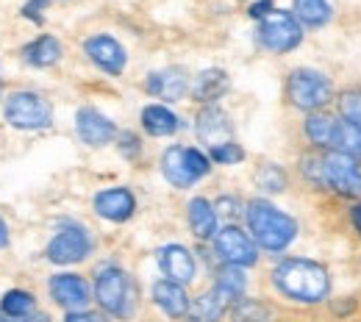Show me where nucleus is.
<instances>
[{
  "instance_id": "nucleus-1",
  "label": "nucleus",
  "mask_w": 361,
  "mask_h": 322,
  "mask_svg": "<svg viewBox=\"0 0 361 322\" xmlns=\"http://www.w3.org/2000/svg\"><path fill=\"white\" fill-rule=\"evenodd\" d=\"M272 280L286 297L300 300V303H319L328 295V286H331L328 270L317 261H306V259L281 261L272 273Z\"/></svg>"
},
{
  "instance_id": "nucleus-2",
  "label": "nucleus",
  "mask_w": 361,
  "mask_h": 322,
  "mask_svg": "<svg viewBox=\"0 0 361 322\" xmlns=\"http://www.w3.org/2000/svg\"><path fill=\"white\" fill-rule=\"evenodd\" d=\"M247 225L253 230L256 242L264 250H283L292 244L295 233H298V223L283 214L281 209H275L267 200H253L247 206Z\"/></svg>"
},
{
  "instance_id": "nucleus-3",
  "label": "nucleus",
  "mask_w": 361,
  "mask_h": 322,
  "mask_svg": "<svg viewBox=\"0 0 361 322\" xmlns=\"http://www.w3.org/2000/svg\"><path fill=\"white\" fill-rule=\"evenodd\" d=\"M94 295H97V303L109 314L123 317V320L134 314V300H136L134 283H131V278L126 275L123 270H117V267L100 270L97 280H94Z\"/></svg>"
},
{
  "instance_id": "nucleus-4",
  "label": "nucleus",
  "mask_w": 361,
  "mask_h": 322,
  "mask_svg": "<svg viewBox=\"0 0 361 322\" xmlns=\"http://www.w3.org/2000/svg\"><path fill=\"white\" fill-rule=\"evenodd\" d=\"M3 114H6L8 125H14L20 131H39V128H47L53 120L50 103L34 92H14L6 100Z\"/></svg>"
},
{
  "instance_id": "nucleus-5",
  "label": "nucleus",
  "mask_w": 361,
  "mask_h": 322,
  "mask_svg": "<svg viewBox=\"0 0 361 322\" xmlns=\"http://www.w3.org/2000/svg\"><path fill=\"white\" fill-rule=\"evenodd\" d=\"M209 159L195 150V147H170L164 156H161V173L164 178L173 186H192L197 178H203L209 173Z\"/></svg>"
},
{
  "instance_id": "nucleus-6",
  "label": "nucleus",
  "mask_w": 361,
  "mask_h": 322,
  "mask_svg": "<svg viewBox=\"0 0 361 322\" xmlns=\"http://www.w3.org/2000/svg\"><path fill=\"white\" fill-rule=\"evenodd\" d=\"M259 39H262V45L267 47V50H272V53H286V50L300 45L303 28H300V23H298L295 14L272 8L270 14L262 20Z\"/></svg>"
},
{
  "instance_id": "nucleus-7",
  "label": "nucleus",
  "mask_w": 361,
  "mask_h": 322,
  "mask_svg": "<svg viewBox=\"0 0 361 322\" xmlns=\"http://www.w3.org/2000/svg\"><path fill=\"white\" fill-rule=\"evenodd\" d=\"M286 89L289 100L303 111H317L331 100V81L317 70H295Z\"/></svg>"
},
{
  "instance_id": "nucleus-8",
  "label": "nucleus",
  "mask_w": 361,
  "mask_h": 322,
  "mask_svg": "<svg viewBox=\"0 0 361 322\" xmlns=\"http://www.w3.org/2000/svg\"><path fill=\"white\" fill-rule=\"evenodd\" d=\"M322 181L331 184L345 197H361V170L356 159L342 150H334L322 159Z\"/></svg>"
},
{
  "instance_id": "nucleus-9",
  "label": "nucleus",
  "mask_w": 361,
  "mask_h": 322,
  "mask_svg": "<svg viewBox=\"0 0 361 322\" xmlns=\"http://www.w3.org/2000/svg\"><path fill=\"white\" fill-rule=\"evenodd\" d=\"M92 250V239L90 233L78 225H67L61 228L47 244V259L53 264H75V261H84Z\"/></svg>"
},
{
  "instance_id": "nucleus-10",
  "label": "nucleus",
  "mask_w": 361,
  "mask_h": 322,
  "mask_svg": "<svg viewBox=\"0 0 361 322\" xmlns=\"http://www.w3.org/2000/svg\"><path fill=\"white\" fill-rule=\"evenodd\" d=\"M214 244H217L220 259L226 264H231V267H250V264H256V244L250 242L247 233H242L233 225L217 230L214 233Z\"/></svg>"
},
{
  "instance_id": "nucleus-11",
  "label": "nucleus",
  "mask_w": 361,
  "mask_h": 322,
  "mask_svg": "<svg viewBox=\"0 0 361 322\" xmlns=\"http://www.w3.org/2000/svg\"><path fill=\"white\" fill-rule=\"evenodd\" d=\"M50 295L70 314L73 311H84L87 303H90V286H87V280L81 275H70V273L50 278Z\"/></svg>"
},
{
  "instance_id": "nucleus-12",
  "label": "nucleus",
  "mask_w": 361,
  "mask_h": 322,
  "mask_svg": "<svg viewBox=\"0 0 361 322\" xmlns=\"http://www.w3.org/2000/svg\"><path fill=\"white\" fill-rule=\"evenodd\" d=\"M84 47H87V56L100 70H106L111 75H120L126 70V50L114 37H106V34L92 37V39H87Z\"/></svg>"
},
{
  "instance_id": "nucleus-13",
  "label": "nucleus",
  "mask_w": 361,
  "mask_h": 322,
  "mask_svg": "<svg viewBox=\"0 0 361 322\" xmlns=\"http://www.w3.org/2000/svg\"><path fill=\"white\" fill-rule=\"evenodd\" d=\"M75 128H78V137L84 139L92 147H100V144H109L111 139L117 137V128L114 123L100 114L97 109H81L78 117H75Z\"/></svg>"
},
{
  "instance_id": "nucleus-14",
  "label": "nucleus",
  "mask_w": 361,
  "mask_h": 322,
  "mask_svg": "<svg viewBox=\"0 0 361 322\" xmlns=\"http://www.w3.org/2000/svg\"><path fill=\"white\" fill-rule=\"evenodd\" d=\"M136 209L134 194L123 186L117 189H106L94 197V211L103 217V220H111V223H126Z\"/></svg>"
},
{
  "instance_id": "nucleus-15",
  "label": "nucleus",
  "mask_w": 361,
  "mask_h": 322,
  "mask_svg": "<svg viewBox=\"0 0 361 322\" xmlns=\"http://www.w3.org/2000/svg\"><path fill=\"white\" fill-rule=\"evenodd\" d=\"M159 264H161L167 280H173V283H180V286H183V283H189V280L195 278V259H192V253H189L186 247H180V244H167V247H161Z\"/></svg>"
},
{
  "instance_id": "nucleus-16",
  "label": "nucleus",
  "mask_w": 361,
  "mask_h": 322,
  "mask_svg": "<svg viewBox=\"0 0 361 322\" xmlns=\"http://www.w3.org/2000/svg\"><path fill=\"white\" fill-rule=\"evenodd\" d=\"M197 137L212 147L231 142V123H228L226 111H220L217 106L203 109L200 117H197Z\"/></svg>"
},
{
  "instance_id": "nucleus-17",
  "label": "nucleus",
  "mask_w": 361,
  "mask_h": 322,
  "mask_svg": "<svg viewBox=\"0 0 361 322\" xmlns=\"http://www.w3.org/2000/svg\"><path fill=\"white\" fill-rule=\"evenodd\" d=\"M147 92L161 100H180L186 92V73L178 67H170V70L147 75Z\"/></svg>"
},
{
  "instance_id": "nucleus-18",
  "label": "nucleus",
  "mask_w": 361,
  "mask_h": 322,
  "mask_svg": "<svg viewBox=\"0 0 361 322\" xmlns=\"http://www.w3.org/2000/svg\"><path fill=\"white\" fill-rule=\"evenodd\" d=\"M153 300L159 303V309L170 317H183L189 311V297L183 292L180 283H173V280H159L153 286Z\"/></svg>"
},
{
  "instance_id": "nucleus-19",
  "label": "nucleus",
  "mask_w": 361,
  "mask_h": 322,
  "mask_svg": "<svg viewBox=\"0 0 361 322\" xmlns=\"http://www.w3.org/2000/svg\"><path fill=\"white\" fill-rule=\"evenodd\" d=\"M189 225L200 239H209L217 233V211L206 197H195L189 203Z\"/></svg>"
},
{
  "instance_id": "nucleus-20",
  "label": "nucleus",
  "mask_w": 361,
  "mask_h": 322,
  "mask_svg": "<svg viewBox=\"0 0 361 322\" xmlns=\"http://www.w3.org/2000/svg\"><path fill=\"white\" fill-rule=\"evenodd\" d=\"M142 125L150 137H173L178 131V117L164 106H147L142 111Z\"/></svg>"
},
{
  "instance_id": "nucleus-21",
  "label": "nucleus",
  "mask_w": 361,
  "mask_h": 322,
  "mask_svg": "<svg viewBox=\"0 0 361 322\" xmlns=\"http://www.w3.org/2000/svg\"><path fill=\"white\" fill-rule=\"evenodd\" d=\"M226 92H228V75L223 70H203L195 78V87H192L195 100H200V103H212V100L223 97Z\"/></svg>"
},
{
  "instance_id": "nucleus-22",
  "label": "nucleus",
  "mask_w": 361,
  "mask_h": 322,
  "mask_svg": "<svg viewBox=\"0 0 361 322\" xmlns=\"http://www.w3.org/2000/svg\"><path fill=\"white\" fill-rule=\"evenodd\" d=\"M245 286H247L245 273H242L239 267H231V264H228L226 270H220V275H217L214 292H217V297H220L226 306H233L236 300H242Z\"/></svg>"
},
{
  "instance_id": "nucleus-23",
  "label": "nucleus",
  "mask_w": 361,
  "mask_h": 322,
  "mask_svg": "<svg viewBox=\"0 0 361 322\" xmlns=\"http://www.w3.org/2000/svg\"><path fill=\"white\" fill-rule=\"evenodd\" d=\"M306 134L319 147H339V123L328 114H312L306 120Z\"/></svg>"
},
{
  "instance_id": "nucleus-24",
  "label": "nucleus",
  "mask_w": 361,
  "mask_h": 322,
  "mask_svg": "<svg viewBox=\"0 0 361 322\" xmlns=\"http://www.w3.org/2000/svg\"><path fill=\"white\" fill-rule=\"evenodd\" d=\"M59 58H61V45L53 37H39L25 47V61L34 64V67H50Z\"/></svg>"
},
{
  "instance_id": "nucleus-25",
  "label": "nucleus",
  "mask_w": 361,
  "mask_h": 322,
  "mask_svg": "<svg viewBox=\"0 0 361 322\" xmlns=\"http://www.w3.org/2000/svg\"><path fill=\"white\" fill-rule=\"evenodd\" d=\"M226 309L228 306L217 297V292L212 289V292H206V295H200V297L195 300L192 317H195V322H217L226 314Z\"/></svg>"
},
{
  "instance_id": "nucleus-26",
  "label": "nucleus",
  "mask_w": 361,
  "mask_h": 322,
  "mask_svg": "<svg viewBox=\"0 0 361 322\" xmlns=\"http://www.w3.org/2000/svg\"><path fill=\"white\" fill-rule=\"evenodd\" d=\"M295 11L300 17V23L306 25H325L331 17V3L328 0H295Z\"/></svg>"
},
{
  "instance_id": "nucleus-27",
  "label": "nucleus",
  "mask_w": 361,
  "mask_h": 322,
  "mask_svg": "<svg viewBox=\"0 0 361 322\" xmlns=\"http://www.w3.org/2000/svg\"><path fill=\"white\" fill-rule=\"evenodd\" d=\"M3 311L8 314V317H28L31 311H34V295H28V292H23V289H11V292H6L3 295Z\"/></svg>"
},
{
  "instance_id": "nucleus-28",
  "label": "nucleus",
  "mask_w": 361,
  "mask_h": 322,
  "mask_svg": "<svg viewBox=\"0 0 361 322\" xmlns=\"http://www.w3.org/2000/svg\"><path fill=\"white\" fill-rule=\"evenodd\" d=\"M339 150L361 161V128L350 123H339Z\"/></svg>"
},
{
  "instance_id": "nucleus-29",
  "label": "nucleus",
  "mask_w": 361,
  "mask_h": 322,
  "mask_svg": "<svg viewBox=\"0 0 361 322\" xmlns=\"http://www.w3.org/2000/svg\"><path fill=\"white\" fill-rule=\"evenodd\" d=\"M267 309L256 300H236L233 303V320L236 322H267Z\"/></svg>"
},
{
  "instance_id": "nucleus-30",
  "label": "nucleus",
  "mask_w": 361,
  "mask_h": 322,
  "mask_svg": "<svg viewBox=\"0 0 361 322\" xmlns=\"http://www.w3.org/2000/svg\"><path fill=\"white\" fill-rule=\"evenodd\" d=\"M339 111L345 117V123L361 128V89H353V92H345L339 97Z\"/></svg>"
},
{
  "instance_id": "nucleus-31",
  "label": "nucleus",
  "mask_w": 361,
  "mask_h": 322,
  "mask_svg": "<svg viewBox=\"0 0 361 322\" xmlns=\"http://www.w3.org/2000/svg\"><path fill=\"white\" fill-rule=\"evenodd\" d=\"M212 159H214L217 164H236V161L245 159V150H242L236 142H226V144L212 147Z\"/></svg>"
},
{
  "instance_id": "nucleus-32",
  "label": "nucleus",
  "mask_w": 361,
  "mask_h": 322,
  "mask_svg": "<svg viewBox=\"0 0 361 322\" xmlns=\"http://www.w3.org/2000/svg\"><path fill=\"white\" fill-rule=\"evenodd\" d=\"M259 184L264 186L267 192H281L286 181H283V175H281V170H278V167L267 164V167H262V173H259Z\"/></svg>"
},
{
  "instance_id": "nucleus-33",
  "label": "nucleus",
  "mask_w": 361,
  "mask_h": 322,
  "mask_svg": "<svg viewBox=\"0 0 361 322\" xmlns=\"http://www.w3.org/2000/svg\"><path fill=\"white\" fill-rule=\"evenodd\" d=\"M214 211H217V217L223 214V217L231 220V217H236V214H239V203H236V200H231V197H223V200L217 203V209H214Z\"/></svg>"
},
{
  "instance_id": "nucleus-34",
  "label": "nucleus",
  "mask_w": 361,
  "mask_h": 322,
  "mask_svg": "<svg viewBox=\"0 0 361 322\" xmlns=\"http://www.w3.org/2000/svg\"><path fill=\"white\" fill-rule=\"evenodd\" d=\"M67 322H106L100 314H90V311H73L67 314Z\"/></svg>"
},
{
  "instance_id": "nucleus-35",
  "label": "nucleus",
  "mask_w": 361,
  "mask_h": 322,
  "mask_svg": "<svg viewBox=\"0 0 361 322\" xmlns=\"http://www.w3.org/2000/svg\"><path fill=\"white\" fill-rule=\"evenodd\" d=\"M270 11H272V0H259V3L250 6V14H253V17H262V20H264Z\"/></svg>"
},
{
  "instance_id": "nucleus-36",
  "label": "nucleus",
  "mask_w": 361,
  "mask_h": 322,
  "mask_svg": "<svg viewBox=\"0 0 361 322\" xmlns=\"http://www.w3.org/2000/svg\"><path fill=\"white\" fill-rule=\"evenodd\" d=\"M120 142H123V153H128V156H136V150H139L136 144H139V142H136L134 134H123V137H120Z\"/></svg>"
},
{
  "instance_id": "nucleus-37",
  "label": "nucleus",
  "mask_w": 361,
  "mask_h": 322,
  "mask_svg": "<svg viewBox=\"0 0 361 322\" xmlns=\"http://www.w3.org/2000/svg\"><path fill=\"white\" fill-rule=\"evenodd\" d=\"M45 3H47V0H31V3L23 8V14H25V17H34V20H39V8H42Z\"/></svg>"
},
{
  "instance_id": "nucleus-38",
  "label": "nucleus",
  "mask_w": 361,
  "mask_h": 322,
  "mask_svg": "<svg viewBox=\"0 0 361 322\" xmlns=\"http://www.w3.org/2000/svg\"><path fill=\"white\" fill-rule=\"evenodd\" d=\"M8 244V228H6V223L0 220V247H6Z\"/></svg>"
},
{
  "instance_id": "nucleus-39",
  "label": "nucleus",
  "mask_w": 361,
  "mask_h": 322,
  "mask_svg": "<svg viewBox=\"0 0 361 322\" xmlns=\"http://www.w3.org/2000/svg\"><path fill=\"white\" fill-rule=\"evenodd\" d=\"M20 322H50V320H47V314H28V317H23Z\"/></svg>"
},
{
  "instance_id": "nucleus-40",
  "label": "nucleus",
  "mask_w": 361,
  "mask_h": 322,
  "mask_svg": "<svg viewBox=\"0 0 361 322\" xmlns=\"http://www.w3.org/2000/svg\"><path fill=\"white\" fill-rule=\"evenodd\" d=\"M353 225H356V228H359V233H361V203L353 209Z\"/></svg>"
},
{
  "instance_id": "nucleus-41",
  "label": "nucleus",
  "mask_w": 361,
  "mask_h": 322,
  "mask_svg": "<svg viewBox=\"0 0 361 322\" xmlns=\"http://www.w3.org/2000/svg\"><path fill=\"white\" fill-rule=\"evenodd\" d=\"M0 322H8V320H6V314H3V311H0Z\"/></svg>"
}]
</instances>
